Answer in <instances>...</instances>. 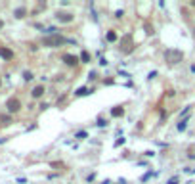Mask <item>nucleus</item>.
Returning a JSON list of instances; mask_svg holds the SVG:
<instances>
[{"instance_id": "obj_9", "label": "nucleus", "mask_w": 195, "mask_h": 184, "mask_svg": "<svg viewBox=\"0 0 195 184\" xmlns=\"http://www.w3.org/2000/svg\"><path fill=\"white\" fill-rule=\"evenodd\" d=\"M90 92H94V90H88V88H78L77 96H84V94H90Z\"/></svg>"}, {"instance_id": "obj_18", "label": "nucleus", "mask_w": 195, "mask_h": 184, "mask_svg": "<svg viewBox=\"0 0 195 184\" xmlns=\"http://www.w3.org/2000/svg\"><path fill=\"white\" fill-rule=\"evenodd\" d=\"M0 27H2V21H0Z\"/></svg>"}, {"instance_id": "obj_13", "label": "nucleus", "mask_w": 195, "mask_h": 184, "mask_svg": "<svg viewBox=\"0 0 195 184\" xmlns=\"http://www.w3.org/2000/svg\"><path fill=\"white\" fill-rule=\"evenodd\" d=\"M23 79H25V81H31V79H33V73H31V71H25V73H23Z\"/></svg>"}, {"instance_id": "obj_17", "label": "nucleus", "mask_w": 195, "mask_h": 184, "mask_svg": "<svg viewBox=\"0 0 195 184\" xmlns=\"http://www.w3.org/2000/svg\"><path fill=\"white\" fill-rule=\"evenodd\" d=\"M166 184H178V178H172V180H168Z\"/></svg>"}, {"instance_id": "obj_4", "label": "nucleus", "mask_w": 195, "mask_h": 184, "mask_svg": "<svg viewBox=\"0 0 195 184\" xmlns=\"http://www.w3.org/2000/svg\"><path fill=\"white\" fill-rule=\"evenodd\" d=\"M6 108L10 109V111H17V109L21 108V104H19V100H17V98H12V100H8Z\"/></svg>"}, {"instance_id": "obj_16", "label": "nucleus", "mask_w": 195, "mask_h": 184, "mask_svg": "<svg viewBox=\"0 0 195 184\" xmlns=\"http://www.w3.org/2000/svg\"><path fill=\"white\" fill-rule=\"evenodd\" d=\"M0 121H2V123H6V125H8V123H10V117H0Z\"/></svg>"}, {"instance_id": "obj_15", "label": "nucleus", "mask_w": 195, "mask_h": 184, "mask_svg": "<svg viewBox=\"0 0 195 184\" xmlns=\"http://www.w3.org/2000/svg\"><path fill=\"white\" fill-rule=\"evenodd\" d=\"M86 136H88V134L84 133V130H81V133H77V134H75V138H81V140H82V138H86Z\"/></svg>"}, {"instance_id": "obj_6", "label": "nucleus", "mask_w": 195, "mask_h": 184, "mask_svg": "<svg viewBox=\"0 0 195 184\" xmlns=\"http://www.w3.org/2000/svg\"><path fill=\"white\" fill-rule=\"evenodd\" d=\"M0 56H2L4 60H12V58H14V52L8 50V48H0Z\"/></svg>"}, {"instance_id": "obj_11", "label": "nucleus", "mask_w": 195, "mask_h": 184, "mask_svg": "<svg viewBox=\"0 0 195 184\" xmlns=\"http://www.w3.org/2000/svg\"><path fill=\"white\" fill-rule=\"evenodd\" d=\"M23 15H25V10H23V8L15 10V17H23Z\"/></svg>"}, {"instance_id": "obj_3", "label": "nucleus", "mask_w": 195, "mask_h": 184, "mask_svg": "<svg viewBox=\"0 0 195 184\" xmlns=\"http://www.w3.org/2000/svg\"><path fill=\"white\" fill-rule=\"evenodd\" d=\"M56 17H57V21H61V23H71L73 19H75V15H71V14H67V12H57Z\"/></svg>"}, {"instance_id": "obj_5", "label": "nucleus", "mask_w": 195, "mask_h": 184, "mask_svg": "<svg viewBox=\"0 0 195 184\" xmlns=\"http://www.w3.org/2000/svg\"><path fill=\"white\" fill-rule=\"evenodd\" d=\"M63 61H65L67 65H75L77 61H78V58L77 56H71V54H65V56H63Z\"/></svg>"}, {"instance_id": "obj_12", "label": "nucleus", "mask_w": 195, "mask_h": 184, "mask_svg": "<svg viewBox=\"0 0 195 184\" xmlns=\"http://www.w3.org/2000/svg\"><path fill=\"white\" fill-rule=\"evenodd\" d=\"M187 127V121H180V125H178V130H186Z\"/></svg>"}, {"instance_id": "obj_2", "label": "nucleus", "mask_w": 195, "mask_h": 184, "mask_svg": "<svg viewBox=\"0 0 195 184\" xmlns=\"http://www.w3.org/2000/svg\"><path fill=\"white\" fill-rule=\"evenodd\" d=\"M165 58H166L168 64H178V61H182V60H184V54H182L180 50H166Z\"/></svg>"}, {"instance_id": "obj_1", "label": "nucleus", "mask_w": 195, "mask_h": 184, "mask_svg": "<svg viewBox=\"0 0 195 184\" xmlns=\"http://www.w3.org/2000/svg\"><path fill=\"white\" fill-rule=\"evenodd\" d=\"M63 42H69V40L63 39L61 35H50V36H46V39L42 40V44H44V46H52V48H54V46H59Z\"/></svg>"}, {"instance_id": "obj_10", "label": "nucleus", "mask_w": 195, "mask_h": 184, "mask_svg": "<svg viewBox=\"0 0 195 184\" xmlns=\"http://www.w3.org/2000/svg\"><path fill=\"white\" fill-rule=\"evenodd\" d=\"M111 113L115 115V117H119V115H123V113H124V109H123V108H115Z\"/></svg>"}, {"instance_id": "obj_8", "label": "nucleus", "mask_w": 195, "mask_h": 184, "mask_svg": "<svg viewBox=\"0 0 195 184\" xmlns=\"http://www.w3.org/2000/svg\"><path fill=\"white\" fill-rule=\"evenodd\" d=\"M81 60H82V64H88V61H90V54H88V52H82Z\"/></svg>"}, {"instance_id": "obj_14", "label": "nucleus", "mask_w": 195, "mask_h": 184, "mask_svg": "<svg viewBox=\"0 0 195 184\" xmlns=\"http://www.w3.org/2000/svg\"><path fill=\"white\" fill-rule=\"evenodd\" d=\"M115 39H117V35H115L113 31H109V33H107V40H111V42H113Z\"/></svg>"}, {"instance_id": "obj_7", "label": "nucleus", "mask_w": 195, "mask_h": 184, "mask_svg": "<svg viewBox=\"0 0 195 184\" xmlns=\"http://www.w3.org/2000/svg\"><path fill=\"white\" fill-rule=\"evenodd\" d=\"M31 94H33V98H40L42 94H44V86H42V85H40V86H35Z\"/></svg>"}]
</instances>
